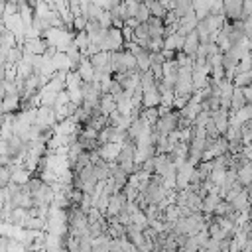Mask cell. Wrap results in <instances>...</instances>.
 I'll list each match as a JSON object with an SVG mask.
<instances>
[{"mask_svg": "<svg viewBox=\"0 0 252 252\" xmlns=\"http://www.w3.org/2000/svg\"><path fill=\"white\" fill-rule=\"evenodd\" d=\"M138 22H146L150 18V10H148V4L146 2H140L138 4V10H136V16H134Z\"/></svg>", "mask_w": 252, "mask_h": 252, "instance_id": "10", "label": "cell"}, {"mask_svg": "<svg viewBox=\"0 0 252 252\" xmlns=\"http://www.w3.org/2000/svg\"><path fill=\"white\" fill-rule=\"evenodd\" d=\"M246 104V98H244V94H242V89L240 87H234L232 89V94H230V108L228 110H238V108H242Z\"/></svg>", "mask_w": 252, "mask_h": 252, "instance_id": "7", "label": "cell"}, {"mask_svg": "<svg viewBox=\"0 0 252 252\" xmlns=\"http://www.w3.org/2000/svg\"><path fill=\"white\" fill-rule=\"evenodd\" d=\"M171 4H173L171 10L177 14V18L187 16V14L193 12V0H171Z\"/></svg>", "mask_w": 252, "mask_h": 252, "instance_id": "5", "label": "cell"}, {"mask_svg": "<svg viewBox=\"0 0 252 252\" xmlns=\"http://www.w3.org/2000/svg\"><path fill=\"white\" fill-rule=\"evenodd\" d=\"M195 26H197V16H195V12H191V14H187V16H181L179 20H177V33L179 35H187L189 32H193L195 30Z\"/></svg>", "mask_w": 252, "mask_h": 252, "instance_id": "2", "label": "cell"}, {"mask_svg": "<svg viewBox=\"0 0 252 252\" xmlns=\"http://www.w3.org/2000/svg\"><path fill=\"white\" fill-rule=\"evenodd\" d=\"M199 35H197V32L193 30V32H189L187 35H185V41H183V51L193 59V55H195V51H197V47H199Z\"/></svg>", "mask_w": 252, "mask_h": 252, "instance_id": "3", "label": "cell"}, {"mask_svg": "<svg viewBox=\"0 0 252 252\" xmlns=\"http://www.w3.org/2000/svg\"><path fill=\"white\" fill-rule=\"evenodd\" d=\"M146 4H148V10H150V16H158V18H165V14H167V8L163 6V2L161 0H146Z\"/></svg>", "mask_w": 252, "mask_h": 252, "instance_id": "6", "label": "cell"}, {"mask_svg": "<svg viewBox=\"0 0 252 252\" xmlns=\"http://www.w3.org/2000/svg\"><path fill=\"white\" fill-rule=\"evenodd\" d=\"M6 73H8L6 63H0V81H4V79H6Z\"/></svg>", "mask_w": 252, "mask_h": 252, "instance_id": "13", "label": "cell"}, {"mask_svg": "<svg viewBox=\"0 0 252 252\" xmlns=\"http://www.w3.org/2000/svg\"><path fill=\"white\" fill-rule=\"evenodd\" d=\"M246 187H250V189H252V181H250V183H248V185H246Z\"/></svg>", "mask_w": 252, "mask_h": 252, "instance_id": "14", "label": "cell"}, {"mask_svg": "<svg viewBox=\"0 0 252 252\" xmlns=\"http://www.w3.org/2000/svg\"><path fill=\"white\" fill-rule=\"evenodd\" d=\"M20 102H22V94L16 91V93H6L4 98L0 100V106H2L4 112H18Z\"/></svg>", "mask_w": 252, "mask_h": 252, "instance_id": "1", "label": "cell"}, {"mask_svg": "<svg viewBox=\"0 0 252 252\" xmlns=\"http://www.w3.org/2000/svg\"><path fill=\"white\" fill-rule=\"evenodd\" d=\"M6 55H8V47L0 43V63H6Z\"/></svg>", "mask_w": 252, "mask_h": 252, "instance_id": "12", "label": "cell"}, {"mask_svg": "<svg viewBox=\"0 0 252 252\" xmlns=\"http://www.w3.org/2000/svg\"><path fill=\"white\" fill-rule=\"evenodd\" d=\"M242 94H244L246 102H252V85H248V87H242Z\"/></svg>", "mask_w": 252, "mask_h": 252, "instance_id": "11", "label": "cell"}, {"mask_svg": "<svg viewBox=\"0 0 252 252\" xmlns=\"http://www.w3.org/2000/svg\"><path fill=\"white\" fill-rule=\"evenodd\" d=\"M87 22H89V18H87L85 14L73 16V20H71V24H73V30H75V32H81V30H85V28H87Z\"/></svg>", "mask_w": 252, "mask_h": 252, "instance_id": "9", "label": "cell"}, {"mask_svg": "<svg viewBox=\"0 0 252 252\" xmlns=\"http://www.w3.org/2000/svg\"><path fill=\"white\" fill-rule=\"evenodd\" d=\"M232 83H234V87H248V85H252V69H248V71H240V73H234V77H232Z\"/></svg>", "mask_w": 252, "mask_h": 252, "instance_id": "8", "label": "cell"}, {"mask_svg": "<svg viewBox=\"0 0 252 252\" xmlns=\"http://www.w3.org/2000/svg\"><path fill=\"white\" fill-rule=\"evenodd\" d=\"M98 108H100V112H102L104 116H108L112 110H116V100H114V96H112L110 93H102L100 98H98Z\"/></svg>", "mask_w": 252, "mask_h": 252, "instance_id": "4", "label": "cell"}]
</instances>
